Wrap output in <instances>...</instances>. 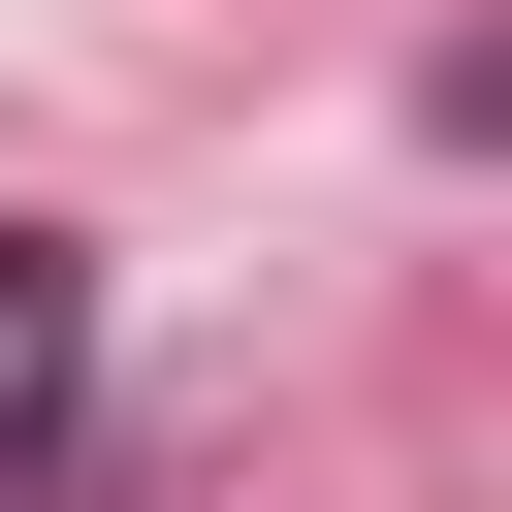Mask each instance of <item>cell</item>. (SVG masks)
I'll return each mask as SVG.
<instances>
[{
  "instance_id": "6da1fadb",
  "label": "cell",
  "mask_w": 512,
  "mask_h": 512,
  "mask_svg": "<svg viewBox=\"0 0 512 512\" xmlns=\"http://www.w3.org/2000/svg\"><path fill=\"white\" fill-rule=\"evenodd\" d=\"M64 352H96V288H64V256H32V224H0V448H32V416H64Z\"/></svg>"
}]
</instances>
